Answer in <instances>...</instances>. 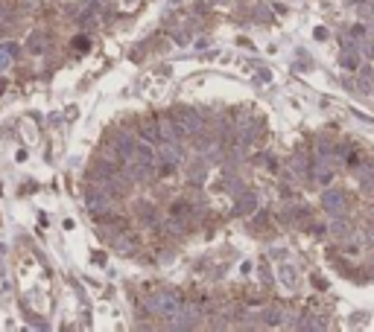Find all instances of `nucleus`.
I'll return each mask as SVG.
<instances>
[{
	"instance_id": "nucleus-1",
	"label": "nucleus",
	"mask_w": 374,
	"mask_h": 332,
	"mask_svg": "<svg viewBox=\"0 0 374 332\" xmlns=\"http://www.w3.org/2000/svg\"><path fill=\"white\" fill-rule=\"evenodd\" d=\"M149 309L152 312H158V315H164V318H175L179 315V309H182V303H179V297L175 295H170V291H161V295H152L149 300Z\"/></svg>"
},
{
	"instance_id": "nucleus-2",
	"label": "nucleus",
	"mask_w": 374,
	"mask_h": 332,
	"mask_svg": "<svg viewBox=\"0 0 374 332\" xmlns=\"http://www.w3.org/2000/svg\"><path fill=\"white\" fill-rule=\"evenodd\" d=\"M175 123L182 126V131L184 134H196L202 128V117H199V111L196 108H175Z\"/></svg>"
},
{
	"instance_id": "nucleus-3",
	"label": "nucleus",
	"mask_w": 374,
	"mask_h": 332,
	"mask_svg": "<svg viewBox=\"0 0 374 332\" xmlns=\"http://www.w3.org/2000/svg\"><path fill=\"white\" fill-rule=\"evenodd\" d=\"M109 207H111V192H102V189L88 192V210H91L94 216H102Z\"/></svg>"
},
{
	"instance_id": "nucleus-4",
	"label": "nucleus",
	"mask_w": 374,
	"mask_h": 332,
	"mask_svg": "<svg viewBox=\"0 0 374 332\" xmlns=\"http://www.w3.org/2000/svg\"><path fill=\"white\" fill-rule=\"evenodd\" d=\"M325 210H328L330 216H339V213H345V196L342 192H336V189H330V192H325Z\"/></svg>"
},
{
	"instance_id": "nucleus-5",
	"label": "nucleus",
	"mask_w": 374,
	"mask_h": 332,
	"mask_svg": "<svg viewBox=\"0 0 374 332\" xmlns=\"http://www.w3.org/2000/svg\"><path fill=\"white\" fill-rule=\"evenodd\" d=\"M158 158H161V163H164V166H173V163H179V161H182V152H179V146H175V140H167V143H164V149H161V154H158Z\"/></svg>"
},
{
	"instance_id": "nucleus-6",
	"label": "nucleus",
	"mask_w": 374,
	"mask_h": 332,
	"mask_svg": "<svg viewBox=\"0 0 374 332\" xmlns=\"http://www.w3.org/2000/svg\"><path fill=\"white\" fill-rule=\"evenodd\" d=\"M114 149H117V154H120V158H135L137 143H135V140H132L129 134H120L117 140H114Z\"/></svg>"
},
{
	"instance_id": "nucleus-7",
	"label": "nucleus",
	"mask_w": 374,
	"mask_h": 332,
	"mask_svg": "<svg viewBox=\"0 0 374 332\" xmlns=\"http://www.w3.org/2000/svg\"><path fill=\"white\" fill-rule=\"evenodd\" d=\"M135 161H137V163H144V166H149V163L155 161V152H152V146H149V143L137 146V149H135Z\"/></svg>"
},
{
	"instance_id": "nucleus-8",
	"label": "nucleus",
	"mask_w": 374,
	"mask_h": 332,
	"mask_svg": "<svg viewBox=\"0 0 374 332\" xmlns=\"http://www.w3.org/2000/svg\"><path fill=\"white\" fill-rule=\"evenodd\" d=\"M339 64H342L345 70H357V64H360V53H357V50H342Z\"/></svg>"
},
{
	"instance_id": "nucleus-9",
	"label": "nucleus",
	"mask_w": 374,
	"mask_h": 332,
	"mask_svg": "<svg viewBox=\"0 0 374 332\" xmlns=\"http://www.w3.org/2000/svg\"><path fill=\"white\" fill-rule=\"evenodd\" d=\"M15 55H18V47H15V44H3V47H0V70H6Z\"/></svg>"
},
{
	"instance_id": "nucleus-10",
	"label": "nucleus",
	"mask_w": 374,
	"mask_h": 332,
	"mask_svg": "<svg viewBox=\"0 0 374 332\" xmlns=\"http://www.w3.org/2000/svg\"><path fill=\"white\" fill-rule=\"evenodd\" d=\"M137 245H140V239L132 236V233H120L117 236V248H120V251H135Z\"/></svg>"
},
{
	"instance_id": "nucleus-11",
	"label": "nucleus",
	"mask_w": 374,
	"mask_h": 332,
	"mask_svg": "<svg viewBox=\"0 0 374 332\" xmlns=\"http://www.w3.org/2000/svg\"><path fill=\"white\" fill-rule=\"evenodd\" d=\"M255 196H243L240 198V204H237V213L243 216V213H252V210H255Z\"/></svg>"
},
{
	"instance_id": "nucleus-12",
	"label": "nucleus",
	"mask_w": 374,
	"mask_h": 332,
	"mask_svg": "<svg viewBox=\"0 0 374 332\" xmlns=\"http://www.w3.org/2000/svg\"><path fill=\"white\" fill-rule=\"evenodd\" d=\"M137 216H140V219H144V222H152V219H155V210H152V204H137Z\"/></svg>"
},
{
	"instance_id": "nucleus-13",
	"label": "nucleus",
	"mask_w": 374,
	"mask_h": 332,
	"mask_svg": "<svg viewBox=\"0 0 374 332\" xmlns=\"http://www.w3.org/2000/svg\"><path fill=\"white\" fill-rule=\"evenodd\" d=\"M144 137L149 140V143L158 140V126H155V123H146V126H144Z\"/></svg>"
},
{
	"instance_id": "nucleus-14",
	"label": "nucleus",
	"mask_w": 374,
	"mask_h": 332,
	"mask_svg": "<svg viewBox=\"0 0 374 332\" xmlns=\"http://www.w3.org/2000/svg\"><path fill=\"white\" fill-rule=\"evenodd\" d=\"M281 280L287 283V286H295V271H292L290 265H283V268H281Z\"/></svg>"
},
{
	"instance_id": "nucleus-15",
	"label": "nucleus",
	"mask_w": 374,
	"mask_h": 332,
	"mask_svg": "<svg viewBox=\"0 0 374 332\" xmlns=\"http://www.w3.org/2000/svg\"><path fill=\"white\" fill-rule=\"evenodd\" d=\"M330 230H333V233H336V236H345V233H348L345 222H333V225H330Z\"/></svg>"
},
{
	"instance_id": "nucleus-16",
	"label": "nucleus",
	"mask_w": 374,
	"mask_h": 332,
	"mask_svg": "<svg viewBox=\"0 0 374 332\" xmlns=\"http://www.w3.org/2000/svg\"><path fill=\"white\" fill-rule=\"evenodd\" d=\"M278 315H281L278 309H269V312H266V323H278V321H281Z\"/></svg>"
},
{
	"instance_id": "nucleus-17",
	"label": "nucleus",
	"mask_w": 374,
	"mask_h": 332,
	"mask_svg": "<svg viewBox=\"0 0 374 332\" xmlns=\"http://www.w3.org/2000/svg\"><path fill=\"white\" fill-rule=\"evenodd\" d=\"M3 90H6V82L0 79V96H3Z\"/></svg>"
},
{
	"instance_id": "nucleus-18",
	"label": "nucleus",
	"mask_w": 374,
	"mask_h": 332,
	"mask_svg": "<svg viewBox=\"0 0 374 332\" xmlns=\"http://www.w3.org/2000/svg\"><path fill=\"white\" fill-rule=\"evenodd\" d=\"M0 35H3V27H0Z\"/></svg>"
}]
</instances>
